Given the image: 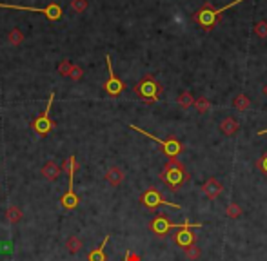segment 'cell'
I'll return each mask as SVG.
<instances>
[{
    "instance_id": "6da1fadb",
    "label": "cell",
    "mask_w": 267,
    "mask_h": 261,
    "mask_svg": "<svg viewBox=\"0 0 267 261\" xmlns=\"http://www.w3.org/2000/svg\"><path fill=\"white\" fill-rule=\"evenodd\" d=\"M242 2H245V0H233L231 4H225V6H222V8L202 6L200 10L193 15V20H195L198 26H202L205 31H213V29H215V26L220 22V19H222V13H224V11L231 10L233 6H238V4H242Z\"/></svg>"
},
{
    "instance_id": "7a4b0ae2",
    "label": "cell",
    "mask_w": 267,
    "mask_h": 261,
    "mask_svg": "<svg viewBox=\"0 0 267 261\" xmlns=\"http://www.w3.org/2000/svg\"><path fill=\"white\" fill-rule=\"evenodd\" d=\"M160 180L167 185V189L171 192H177L187 180H189V174H187L186 167L182 165V162H178L177 158H173L166 163V167L160 172Z\"/></svg>"
},
{
    "instance_id": "3957f363",
    "label": "cell",
    "mask_w": 267,
    "mask_h": 261,
    "mask_svg": "<svg viewBox=\"0 0 267 261\" xmlns=\"http://www.w3.org/2000/svg\"><path fill=\"white\" fill-rule=\"evenodd\" d=\"M133 91L140 96L142 100H148L149 104H157L162 93V86L157 82V78L153 75H146L142 80L133 87Z\"/></svg>"
},
{
    "instance_id": "277c9868",
    "label": "cell",
    "mask_w": 267,
    "mask_h": 261,
    "mask_svg": "<svg viewBox=\"0 0 267 261\" xmlns=\"http://www.w3.org/2000/svg\"><path fill=\"white\" fill-rule=\"evenodd\" d=\"M129 127L133 129V131H137V133L144 134V136H148L149 140H153V142H157L158 145H160V149H162V152L166 154L169 160H173V158H178V154H180L182 151H184V145H182L180 140H177L175 136H169L167 140H160V138L153 136V134H149L148 131H144V129L137 127V125H129Z\"/></svg>"
},
{
    "instance_id": "5b68a950",
    "label": "cell",
    "mask_w": 267,
    "mask_h": 261,
    "mask_svg": "<svg viewBox=\"0 0 267 261\" xmlns=\"http://www.w3.org/2000/svg\"><path fill=\"white\" fill-rule=\"evenodd\" d=\"M184 227H195V228H200L204 227L202 223H191V221H184V223L177 225L173 223L171 219H169V216H166V214H158V216H155L153 218V221L149 223V228H151V232H155V236L158 237H166L167 232L171 230V228H184Z\"/></svg>"
},
{
    "instance_id": "8992f818",
    "label": "cell",
    "mask_w": 267,
    "mask_h": 261,
    "mask_svg": "<svg viewBox=\"0 0 267 261\" xmlns=\"http://www.w3.org/2000/svg\"><path fill=\"white\" fill-rule=\"evenodd\" d=\"M0 8H4V10H20V11H33V13H42L44 17L51 22H58V20L62 19V6L57 4V2H51L48 4L46 8H29V6H17V4H4V2H0Z\"/></svg>"
},
{
    "instance_id": "52a82bcc",
    "label": "cell",
    "mask_w": 267,
    "mask_h": 261,
    "mask_svg": "<svg viewBox=\"0 0 267 261\" xmlns=\"http://www.w3.org/2000/svg\"><path fill=\"white\" fill-rule=\"evenodd\" d=\"M53 100H55V93H51V95H49L48 105H46L44 113L38 114L37 118L31 122V129H33L38 136H46V134H49L53 129L57 127V124H55V122L51 120V116H49V113H51V107H53Z\"/></svg>"
},
{
    "instance_id": "ba28073f",
    "label": "cell",
    "mask_w": 267,
    "mask_h": 261,
    "mask_svg": "<svg viewBox=\"0 0 267 261\" xmlns=\"http://www.w3.org/2000/svg\"><path fill=\"white\" fill-rule=\"evenodd\" d=\"M140 203L149 210H155V209H158V207H162V205H167V207H173V209H178V210L182 209L178 203H171V201H167V199L160 194V190L155 189V187H149V189L140 196Z\"/></svg>"
},
{
    "instance_id": "9c48e42d",
    "label": "cell",
    "mask_w": 267,
    "mask_h": 261,
    "mask_svg": "<svg viewBox=\"0 0 267 261\" xmlns=\"http://www.w3.org/2000/svg\"><path fill=\"white\" fill-rule=\"evenodd\" d=\"M105 64H107V73H109V76H107V82H104V91L107 93L109 96H118L122 91L125 89V84L122 80H120L118 76L114 75L113 71V62H111V57L109 55H105Z\"/></svg>"
},
{
    "instance_id": "30bf717a",
    "label": "cell",
    "mask_w": 267,
    "mask_h": 261,
    "mask_svg": "<svg viewBox=\"0 0 267 261\" xmlns=\"http://www.w3.org/2000/svg\"><path fill=\"white\" fill-rule=\"evenodd\" d=\"M75 174L76 172H69V187H67V190L60 198V205L66 210H75L78 207V203H80V198L75 192Z\"/></svg>"
},
{
    "instance_id": "8fae6325",
    "label": "cell",
    "mask_w": 267,
    "mask_h": 261,
    "mask_svg": "<svg viewBox=\"0 0 267 261\" xmlns=\"http://www.w3.org/2000/svg\"><path fill=\"white\" fill-rule=\"evenodd\" d=\"M193 230H195V227L178 228V232H175V236H173V241L177 243L180 248L186 250L187 247H191V245H195L196 243V234L193 232Z\"/></svg>"
},
{
    "instance_id": "7c38bea8",
    "label": "cell",
    "mask_w": 267,
    "mask_h": 261,
    "mask_svg": "<svg viewBox=\"0 0 267 261\" xmlns=\"http://www.w3.org/2000/svg\"><path fill=\"white\" fill-rule=\"evenodd\" d=\"M200 189L207 199H216L222 192H224V185H222L216 178H209L207 181H204Z\"/></svg>"
},
{
    "instance_id": "4fadbf2b",
    "label": "cell",
    "mask_w": 267,
    "mask_h": 261,
    "mask_svg": "<svg viewBox=\"0 0 267 261\" xmlns=\"http://www.w3.org/2000/svg\"><path fill=\"white\" fill-rule=\"evenodd\" d=\"M125 178V172L120 169V167H109L107 172H105V181L113 187H118Z\"/></svg>"
},
{
    "instance_id": "5bb4252c",
    "label": "cell",
    "mask_w": 267,
    "mask_h": 261,
    "mask_svg": "<svg viewBox=\"0 0 267 261\" xmlns=\"http://www.w3.org/2000/svg\"><path fill=\"white\" fill-rule=\"evenodd\" d=\"M238 129H240V124L233 118V116H227V118H224L220 122V131H222V134H225V136L236 134L238 133Z\"/></svg>"
},
{
    "instance_id": "9a60e30c",
    "label": "cell",
    "mask_w": 267,
    "mask_h": 261,
    "mask_svg": "<svg viewBox=\"0 0 267 261\" xmlns=\"http://www.w3.org/2000/svg\"><path fill=\"white\" fill-rule=\"evenodd\" d=\"M42 176L46 178L48 181H55L58 178V176L62 174V167L60 165H57L55 162H48L46 165L42 167Z\"/></svg>"
},
{
    "instance_id": "2e32d148",
    "label": "cell",
    "mask_w": 267,
    "mask_h": 261,
    "mask_svg": "<svg viewBox=\"0 0 267 261\" xmlns=\"http://www.w3.org/2000/svg\"><path fill=\"white\" fill-rule=\"evenodd\" d=\"M109 241V236H105L102 239L100 247H96L95 250H91L87 254V261H107V254H105V245Z\"/></svg>"
},
{
    "instance_id": "e0dca14e",
    "label": "cell",
    "mask_w": 267,
    "mask_h": 261,
    "mask_svg": "<svg viewBox=\"0 0 267 261\" xmlns=\"http://www.w3.org/2000/svg\"><path fill=\"white\" fill-rule=\"evenodd\" d=\"M6 218H8V221L10 223H19L20 219H22V210L17 207V205H10L8 207V210H6Z\"/></svg>"
},
{
    "instance_id": "ac0fdd59",
    "label": "cell",
    "mask_w": 267,
    "mask_h": 261,
    "mask_svg": "<svg viewBox=\"0 0 267 261\" xmlns=\"http://www.w3.org/2000/svg\"><path fill=\"white\" fill-rule=\"evenodd\" d=\"M233 107L238 111H247L249 107H251V100L245 95H236L233 98Z\"/></svg>"
},
{
    "instance_id": "d6986e66",
    "label": "cell",
    "mask_w": 267,
    "mask_h": 261,
    "mask_svg": "<svg viewBox=\"0 0 267 261\" xmlns=\"http://www.w3.org/2000/svg\"><path fill=\"white\" fill-rule=\"evenodd\" d=\"M193 104H195V98H193V95H191L189 91L180 93V96H178V105H180L182 109H189V107H193Z\"/></svg>"
},
{
    "instance_id": "ffe728a7",
    "label": "cell",
    "mask_w": 267,
    "mask_h": 261,
    "mask_svg": "<svg viewBox=\"0 0 267 261\" xmlns=\"http://www.w3.org/2000/svg\"><path fill=\"white\" fill-rule=\"evenodd\" d=\"M66 247L67 250L71 252V254H76V252H80L82 247H84V243H82L80 237H76V236H71L69 239L66 241Z\"/></svg>"
},
{
    "instance_id": "44dd1931",
    "label": "cell",
    "mask_w": 267,
    "mask_h": 261,
    "mask_svg": "<svg viewBox=\"0 0 267 261\" xmlns=\"http://www.w3.org/2000/svg\"><path fill=\"white\" fill-rule=\"evenodd\" d=\"M8 40H10L11 46H19V44L24 42V33H22L19 28H15V29H11L10 35H8Z\"/></svg>"
},
{
    "instance_id": "7402d4cb",
    "label": "cell",
    "mask_w": 267,
    "mask_h": 261,
    "mask_svg": "<svg viewBox=\"0 0 267 261\" xmlns=\"http://www.w3.org/2000/svg\"><path fill=\"white\" fill-rule=\"evenodd\" d=\"M225 214H227V218H231V219H238L243 214V210L238 203H229L227 209H225Z\"/></svg>"
},
{
    "instance_id": "603a6c76",
    "label": "cell",
    "mask_w": 267,
    "mask_h": 261,
    "mask_svg": "<svg viewBox=\"0 0 267 261\" xmlns=\"http://www.w3.org/2000/svg\"><path fill=\"white\" fill-rule=\"evenodd\" d=\"M184 254H186V257L189 261H198L202 257V250H200V247H196V243L195 245H191V247H187L186 250H184Z\"/></svg>"
},
{
    "instance_id": "cb8c5ba5",
    "label": "cell",
    "mask_w": 267,
    "mask_h": 261,
    "mask_svg": "<svg viewBox=\"0 0 267 261\" xmlns=\"http://www.w3.org/2000/svg\"><path fill=\"white\" fill-rule=\"evenodd\" d=\"M193 107H195L198 113H207L211 107L209 100L205 98V96H200V98H195V104H193Z\"/></svg>"
},
{
    "instance_id": "d4e9b609",
    "label": "cell",
    "mask_w": 267,
    "mask_h": 261,
    "mask_svg": "<svg viewBox=\"0 0 267 261\" xmlns=\"http://www.w3.org/2000/svg\"><path fill=\"white\" fill-rule=\"evenodd\" d=\"M62 171L67 172V174H69V172H76V171H78V162H76V156H69V158H67L66 162L62 163Z\"/></svg>"
},
{
    "instance_id": "484cf974",
    "label": "cell",
    "mask_w": 267,
    "mask_h": 261,
    "mask_svg": "<svg viewBox=\"0 0 267 261\" xmlns=\"http://www.w3.org/2000/svg\"><path fill=\"white\" fill-rule=\"evenodd\" d=\"M87 6H89L87 0H71V10L75 13H84L87 10Z\"/></svg>"
},
{
    "instance_id": "4316f807",
    "label": "cell",
    "mask_w": 267,
    "mask_h": 261,
    "mask_svg": "<svg viewBox=\"0 0 267 261\" xmlns=\"http://www.w3.org/2000/svg\"><path fill=\"white\" fill-rule=\"evenodd\" d=\"M57 71L60 73L62 76H69V75H71V71H73V64L69 62V60H64V62L58 64Z\"/></svg>"
},
{
    "instance_id": "83f0119b",
    "label": "cell",
    "mask_w": 267,
    "mask_h": 261,
    "mask_svg": "<svg viewBox=\"0 0 267 261\" xmlns=\"http://www.w3.org/2000/svg\"><path fill=\"white\" fill-rule=\"evenodd\" d=\"M254 33L260 38H267V20H260L254 24Z\"/></svg>"
},
{
    "instance_id": "f1b7e54d",
    "label": "cell",
    "mask_w": 267,
    "mask_h": 261,
    "mask_svg": "<svg viewBox=\"0 0 267 261\" xmlns=\"http://www.w3.org/2000/svg\"><path fill=\"white\" fill-rule=\"evenodd\" d=\"M256 167H258V171L262 172V174L267 178V152H265V154H263V156L260 158V160H258V162H256Z\"/></svg>"
},
{
    "instance_id": "f546056e",
    "label": "cell",
    "mask_w": 267,
    "mask_h": 261,
    "mask_svg": "<svg viewBox=\"0 0 267 261\" xmlns=\"http://www.w3.org/2000/svg\"><path fill=\"white\" fill-rule=\"evenodd\" d=\"M73 78V80H82V76H84V71H82V67H78V66H73V71H71V75H69Z\"/></svg>"
},
{
    "instance_id": "4dcf8cb0",
    "label": "cell",
    "mask_w": 267,
    "mask_h": 261,
    "mask_svg": "<svg viewBox=\"0 0 267 261\" xmlns=\"http://www.w3.org/2000/svg\"><path fill=\"white\" fill-rule=\"evenodd\" d=\"M125 261H140V256L139 254H135V252H131V250H127L125 252V257H124Z\"/></svg>"
},
{
    "instance_id": "1f68e13d",
    "label": "cell",
    "mask_w": 267,
    "mask_h": 261,
    "mask_svg": "<svg viewBox=\"0 0 267 261\" xmlns=\"http://www.w3.org/2000/svg\"><path fill=\"white\" fill-rule=\"evenodd\" d=\"M267 133V129H263V131H258V136H262V134Z\"/></svg>"
},
{
    "instance_id": "d6a6232c",
    "label": "cell",
    "mask_w": 267,
    "mask_h": 261,
    "mask_svg": "<svg viewBox=\"0 0 267 261\" xmlns=\"http://www.w3.org/2000/svg\"><path fill=\"white\" fill-rule=\"evenodd\" d=\"M263 95L267 96V84H265V87H263Z\"/></svg>"
},
{
    "instance_id": "836d02e7",
    "label": "cell",
    "mask_w": 267,
    "mask_h": 261,
    "mask_svg": "<svg viewBox=\"0 0 267 261\" xmlns=\"http://www.w3.org/2000/svg\"><path fill=\"white\" fill-rule=\"evenodd\" d=\"M124 261H125V259H124Z\"/></svg>"
}]
</instances>
